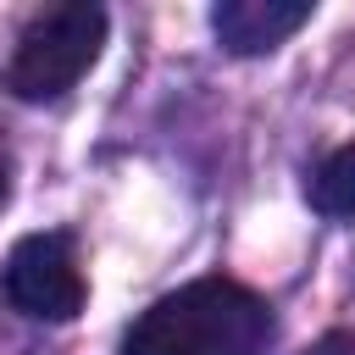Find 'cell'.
<instances>
[{"mask_svg": "<svg viewBox=\"0 0 355 355\" xmlns=\"http://www.w3.org/2000/svg\"><path fill=\"white\" fill-rule=\"evenodd\" d=\"M272 338V311L233 277H194L178 294L155 300L122 355H261Z\"/></svg>", "mask_w": 355, "mask_h": 355, "instance_id": "1", "label": "cell"}, {"mask_svg": "<svg viewBox=\"0 0 355 355\" xmlns=\"http://www.w3.org/2000/svg\"><path fill=\"white\" fill-rule=\"evenodd\" d=\"M100 44H105V11L94 0H61L22 28L6 61V89L17 100H55L100 61Z\"/></svg>", "mask_w": 355, "mask_h": 355, "instance_id": "2", "label": "cell"}, {"mask_svg": "<svg viewBox=\"0 0 355 355\" xmlns=\"http://www.w3.org/2000/svg\"><path fill=\"white\" fill-rule=\"evenodd\" d=\"M6 300L39 322H72L83 311V272L67 233H28L6 255Z\"/></svg>", "mask_w": 355, "mask_h": 355, "instance_id": "3", "label": "cell"}, {"mask_svg": "<svg viewBox=\"0 0 355 355\" xmlns=\"http://www.w3.org/2000/svg\"><path fill=\"white\" fill-rule=\"evenodd\" d=\"M311 22V0H222L211 28L227 55H266Z\"/></svg>", "mask_w": 355, "mask_h": 355, "instance_id": "4", "label": "cell"}, {"mask_svg": "<svg viewBox=\"0 0 355 355\" xmlns=\"http://www.w3.org/2000/svg\"><path fill=\"white\" fill-rule=\"evenodd\" d=\"M311 205L322 216H355V144H338L305 183Z\"/></svg>", "mask_w": 355, "mask_h": 355, "instance_id": "5", "label": "cell"}, {"mask_svg": "<svg viewBox=\"0 0 355 355\" xmlns=\"http://www.w3.org/2000/svg\"><path fill=\"white\" fill-rule=\"evenodd\" d=\"M300 355H355V333H322L311 349H300Z\"/></svg>", "mask_w": 355, "mask_h": 355, "instance_id": "6", "label": "cell"}, {"mask_svg": "<svg viewBox=\"0 0 355 355\" xmlns=\"http://www.w3.org/2000/svg\"><path fill=\"white\" fill-rule=\"evenodd\" d=\"M6 194H11V178H6V161H0V205H6Z\"/></svg>", "mask_w": 355, "mask_h": 355, "instance_id": "7", "label": "cell"}]
</instances>
